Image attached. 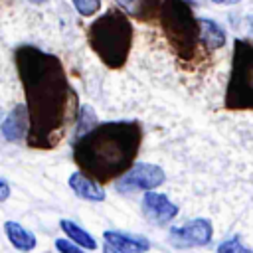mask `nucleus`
<instances>
[{"label": "nucleus", "instance_id": "f257e3e1", "mask_svg": "<svg viewBox=\"0 0 253 253\" xmlns=\"http://www.w3.org/2000/svg\"><path fill=\"white\" fill-rule=\"evenodd\" d=\"M14 61L26 95L30 123L26 144L38 150H51L63 142L77 123V93L67 79L63 63L53 53L34 45H20L14 51Z\"/></svg>", "mask_w": 253, "mask_h": 253}, {"label": "nucleus", "instance_id": "f03ea898", "mask_svg": "<svg viewBox=\"0 0 253 253\" xmlns=\"http://www.w3.org/2000/svg\"><path fill=\"white\" fill-rule=\"evenodd\" d=\"M142 142L138 121H107L95 125L73 142V160L85 176L99 184L126 174L136 162Z\"/></svg>", "mask_w": 253, "mask_h": 253}, {"label": "nucleus", "instance_id": "7ed1b4c3", "mask_svg": "<svg viewBox=\"0 0 253 253\" xmlns=\"http://www.w3.org/2000/svg\"><path fill=\"white\" fill-rule=\"evenodd\" d=\"M132 36V24L121 8H109L87 28L89 47L109 69H121L126 63Z\"/></svg>", "mask_w": 253, "mask_h": 253}, {"label": "nucleus", "instance_id": "20e7f679", "mask_svg": "<svg viewBox=\"0 0 253 253\" xmlns=\"http://www.w3.org/2000/svg\"><path fill=\"white\" fill-rule=\"evenodd\" d=\"M158 22L178 61L184 65L196 63L204 45L200 18L194 16L192 4L188 0H164L160 6Z\"/></svg>", "mask_w": 253, "mask_h": 253}, {"label": "nucleus", "instance_id": "39448f33", "mask_svg": "<svg viewBox=\"0 0 253 253\" xmlns=\"http://www.w3.org/2000/svg\"><path fill=\"white\" fill-rule=\"evenodd\" d=\"M223 105L229 111H253V43L249 40L237 38L233 42Z\"/></svg>", "mask_w": 253, "mask_h": 253}, {"label": "nucleus", "instance_id": "423d86ee", "mask_svg": "<svg viewBox=\"0 0 253 253\" xmlns=\"http://www.w3.org/2000/svg\"><path fill=\"white\" fill-rule=\"evenodd\" d=\"M166 182V174L158 164L152 162H136L126 174L117 180V192L134 194V192H150L160 188Z\"/></svg>", "mask_w": 253, "mask_h": 253}, {"label": "nucleus", "instance_id": "0eeeda50", "mask_svg": "<svg viewBox=\"0 0 253 253\" xmlns=\"http://www.w3.org/2000/svg\"><path fill=\"white\" fill-rule=\"evenodd\" d=\"M213 237V225L208 217L190 219L184 225L170 227L168 241L176 249H190V247H204Z\"/></svg>", "mask_w": 253, "mask_h": 253}, {"label": "nucleus", "instance_id": "6e6552de", "mask_svg": "<svg viewBox=\"0 0 253 253\" xmlns=\"http://www.w3.org/2000/svg\"><path fill=\"white\" fill-rule=\"evenodd\" d=\"M140 206H142V213H144L150 221H154V223H158V225H166V223L172 221V219L178 215V211H180V208H178L166 194L156 192V190L144 192Z\"/></svg>", "mask_w": 253, "mask_h": 253}, {"label": "nucleus", "instance_id": "1a4fd4ad", "mask_svg": "<svg viewBox=\"0 0 253 253\" xmlns=\"http://www.w3.org/2000/svg\"><path fill=\"white\" fill-rule=\"evenodd\" d=\"M105 243L111 245L119 253H146L150 249V241L138 233H126L119 229H107L103 233Z\"/></svg>", "mask_w": 253, "mask_h": 253}, {"label": "nucleus", "instance_id": "9d476101", "mask_svg": "<svg viewBox=\"0 0 253 253\" xmlns=\"http://www.w3.org/2000/svg\"><path fill=\"white\" fill-rule=\"evenodd\" d=\"M28 109L26 105H16L0 123V132L8 142H20L28 134Z\"/></svg>", "mask_w": 253, "mask_h": 253}, {"label": "nucleus", "instance_id": "9b49d317", "mask_svg": "<svg viewBox=\"0 0 253 253\" xmlns=\"http://www.w3.org/2000/svg\"><path fill=\"white\" fill-rule=\"evenodd\" d=\"M69 188L73 190V194L81 200H87V202H105L107 198V192L103 190V186L99 182H95L93 178L85 176L83 172H73L67 180Z\"/></svg>", "mask_w": 253, "mask_h": 253}, {"label": "nucleus", "instance_id": "f8f14e48", "mask_svg": "<svg viewBox=\"0 0 253 253\" xmlns=\"http://www.w3.org/2000/svg\"><path fill=\"white\" fill-rule=\"evenodd\" d=\"M117 2L126 16H132L138 22H152L158 18L164 0H117Z\"/></svg>", "mask_w": 253, "mask_h": 253}, {"label": "nucleus", "instance_id": "ddd939ff", "mask_svg": "<svg viewBox=\"0 0 253 253\" xmlns=\"http://www.w3.org/2000/svg\"><path fill=\"white\" fill-rule=\"evenodd\" d=\"M4 233H6L8 241L12 243V247H14L16 251H20V253H30V251H34L36 245H38L36 235H34L30 229H26L22 223L14 221V219L4 221Z\"/></svg>", "mask_w": 253, "mask_h": 253}, {"label": "nucleus", "instance_id": "4468645a", "mask_svg": "<svg viewBox=\"0 0 253 253\" xmlns=\"http://www.w3.org/2000/svg\"><path fill=\"white\" fill-rule=\"evenodd\" d=\"M200 30H202V45L206 49L213 51L225 45V32L217 22L210 18H200Z\"/></svg>", "mask_w": 253, "mask_h": 253}, {"label": "nucleus", "instance_id": "2eb2a0df", "mask_svg": "<svg viewBox=\"0 0 253 253\" xmlns=\"http://www.w3.org/2000/svg\"><path fill=\"white\" fill-rule=\"evenodd\" d=\"M59 229L65 233L67 239H71L73 243H77L79 247L87 249V251H95L97 249V239L87 231L83 229L79 223L71 221V219H61L59 221Z\"/></svg>", "mask_w": 253, "mask_h": 253}, {"label": "nucleus", "instance_id": "dca6fc26", "mask_svg": "<svg viewBox=\"0 0 253 253\" xmlns=\"http://www.w3.org/2000/svg\"><path fill=\"white\" fill-rule=\"evenodd\" d=\"M217 253H253L247 245H243L239 235H233L217 245Z\"/></svg>", "mask_w": 253, "mask_h": 253}, {"label": "nucleus", "instance_id": "f3484780", "mask_svg": "<svg viewBox=\"0 0 253 253\" xmlns=\"http://www.w3.org/2000/svg\"><path fill=\"white\" fill-rule=\"evenodd\" d=\"M71 2H73L75 10H77L81 16H85V18L97 14L99 8H101V0H71Z\"/></svg>", "mask_w": 253, "mask_h": 253}, {"label": "nucleus", "instance_id": "a211bd4d", "mask_svg": "<svg viewBox=\"0 0 253 253\" xmlns=\"http://www.w3.org/2000/svg\"><path fill=\"white\" fill-rule=\"evenodd\" d=\"M55 249H57V253H87V249L79 247L77 243H73V241L67 239V237L55 239Z\"/></svg>", "mask_w": 253, "mask_h": 253}, {"label": "nucleus", "instance_id": "6ab92c4d", "mask_svg": "<svg viewBox=\"0 0 253 253\" xmlns=\"http://www.w3.org/2000/svg\"><path fill=\"white\" fill-rule=\"evenodd\" d=\"M10 198V184L0 176V202H6Z\"/></svg>", "mask_w": 253, "mask_h": 253}, {"label": "nucleus", "instance_id": "aec40b11", "mask_svg": "<svg viewBox=\"0 0 253 253\" xmlns=\"http://www.w3.org/2000/svg\"><path fill=\"white\" fill-rule=\"evenodd\" d=\"M211 2H215V4H237L239 0H211Z\"/></svg>", "mask_w": 253, "mask_h": 253}, {"label": "nucleus", "instance_id": "412c9836", "mask_svg": "<svg viewBox=\"0 0 253 253\" xmlns=\"http://www.w3.org/2000/svg\"><path fill=\"white\" fill-rule=\"evenodd\" d=\"M103 253H119V251H115L111 245H107V243H105V245H103Z\"/></svg>", "mask_w": 253, "mask_h": 253}, {"label": "nucleus", "instance_id": "4be33fe9", "mask_svg": "<svg viewBox=\"0 0 253 253\" xmlns=\"http://www.w3.org/2000/svg\"><path fill=\"white\" fill-rule=\"evenodd\" d=\"M247 24H249V32L253 36V16H247Z\"/></svg>", "mask_w": 253, "mask_h": 253}, {"label": "nucleus", "instance_id": "5701e85b", "mask_svg": "<svg viewBox=\"0 0 253 253\" xmlns=\"http://www.w3.org/2000/svg\"><path fill=\"white\" fill-rule=\"evenodd\" d=\"M30 2H34V4H42V2H45V0H30Z\"/></svg>", "mask_w": 253, "mask_h": 253}, {"label": "nucleus", "instance_id": "b1692460", "mask_svg": "<svg viewBox=\"0 0 253 253\" xmlns=\"http://www.w3.org/2000/svg\"><path fill=\"white\" fill-rule=\"evenodd\" d=\"M0 119H2V111H0Z\"/></svg>", "mask_w": 253, "mask_h": 253}]
</instances>
